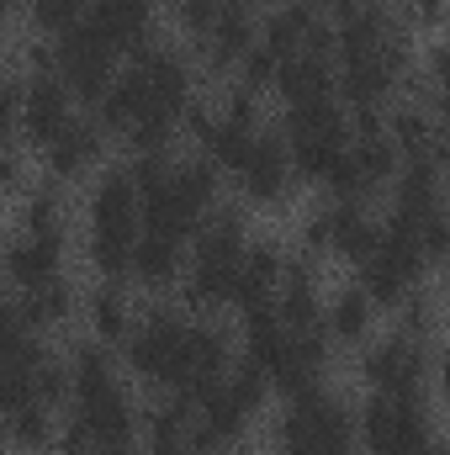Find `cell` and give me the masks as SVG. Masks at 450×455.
Returning <instances> with one entry per match:
<instances>
[{
  "mask_svg": "<svg viewBox=\"0 0 450 455\" xmlns=\"http://www.w3.org/2000/svg\"><path fill=\"white\" fill-rule=\"evenodd\" d=\"M270 455H360L355 403L339 387H324L302 403H281L270 424Z\"/></svg>",
  "mask_w": 450,
  "mask_h": 455,
  "instance_id": "obj_1",
  "label": "cell"
},
{
  "mask_svg": "<svg viewBox=\"0 0 450 455\" xmlns=\"http://www.w3.org/2000/svg\"><path fill=\"white\" fill-rule=\"evenodd\" d=\"M355 429H360V455H435V445L446 440L424 397L366 392L355 403Z\"/></svg>",
  "mask_w": 450,
  "mask_h": 455,
  "instance_id": "obj_2",
  "label": "cell"
},
{
  "mask_svg": "<svg viewBox=\"0 0 450 455\" xmlns=\"http://www.w3.org/2000/svg\"><path fill=\"white\" fill-rule=\"evenodd\" d=\"M53 64H59V80L69 85V96L80 101V112H96V107L107 101L112 80L122 75L127 53L85 16V21H75L64 37H53Z\"/></svg>",
  "mask_w": 450,
  "mask_h": 455,
  "instance_id": "obj_3",
  "label": "cell"
},
{
  "mask_svg": "<svg viewBox=\"0 0 450 455\" xmlns=\"http://www.w3.org/2000/svg\"><path fill=\"white\" fill-rule=\"evenodd\" d=\"M435 349L440 344L408 339L392 329L355 355V381L360 392H376V397H424L435 387Z\"/></svg>",
  "mask_w": 450,
  "mask_h": 455,
  "instance_id": "obj_4",
  "label": "cell"
},
{
  "mask_svg": "<svg viewBox=\"0 0 450 455\" xmlns=\"http://www.w3.org/2000/svg\"><path fill=\"white\" fill-rule=\"evenodd\" d=\"M297 191H302V175H297L292 143H286V132L270 122V127L254 138L244 170L233 175V196H238L244 207H254V212H276V207H286Z\"/></svg>",
  "mask_w": 450,
  "mask_h": 455,
  "instance_id": "obj_5",
  "label": "cell"
},
{
  "mask_svg": "<svg viewBox=\"0 0 450 455\" xmlns=\"http://www.w3.org/2000/svg\"><path fill=\"white\" fill-rule=\"evenodd\" d=\"M143 233V191L127 170V159H112L85 186V238H122L138 243Z\"/></svg>",
  "mask_w": 450,
  "mask_h": 455,
  "instance_id": "obj_6",
  "label": "cell"
},
{
  "mask_svg": "<svg viewBox=\"0 0 450 455\" xmlns=\"http://www.w3.org/2000/svg\"><path fill=\"white\" fill-rule=\"evenodd\" d=\"M112 143L117 138L96 122V112H80L43 154H37V170H43L48 180H59V186H91V180L112 164V159H107Z\"/></svg>",
  "mask_w": 450,
  "mask_h": 455,
  "instance_id": "obj_7",
  "label": "cell"
},
{
  "mask_svg": "<svg viewBox=\"0 0 450 455\" xmlns=\"http://www.w3.org/2000/svg\"><path fill=\"white\" fill-rule=\"evenodd\" d=\"M334 360H339V349H334V339H329L324 329L292 334L286 349H281V360L270 365V387H276V397H281V403H302V397L334 387Z\"/></svg>",
  "mask_w": 450,
  "mask_h": 455,
  "instance_id": "obj_8",
  "label": "cell"
},
{
  "mask_svg": "<svg viewBox=\"0 0 450 455\" xmlns=\"http://www.w3.org/2000/svg\"><path fill=\"white\" fill-rule=\"evenodd\" d=\"M75 116H80V101L69 96V85L59 75H27V101H21L16 127L5 132V143H21V148L43 154Z\"/></svg>",
  "mask_w": 450,
  "mask_h": 455,
  "instance_id": "obj_9",
  "label": "cell"
},
{
  "mask_svg": "<svg viewBox=\"0 0 450 455\" xmlns=\"http://www.w3.org/2000/svg\"><path fill=\"white\" fill-rule=\"evenodd\" d=\"M5 313H11L16 323H27L32 334L53 339V334H64V329H75V323L85 318V291H80L69 275H53L48 286H32V291H11Z\"/></svg>",
  "mask_w": 450,
  "mask_h": 455,
  "instance_id": "obj_10",
  "label": "cell"
},
{
  "mask_svg": "<svg viewBox=\"0 0 450 455\" xmlns=\"http://www.w3.org/2000/svg\"><path fill=\"white\" fill-rule=\"evenodd\" d=\"M80 323H85L91 339L122 349V344L138 334V323H143V297L127 281H91L85 286V318Z\"/></svg>",
  "mask_w": 450,
  "mask_h": 455,
  "instance_id": "obj_11",
  "label": "cell"
},
{
  "mask_svg": "<svg viewBox=\"0 0 450 455\" xmlns=\"http://www.w3.org/2000/svg\"><path fill=\"white\" fill-rule=\"evenodd\" d=\"M69 233H21L5 243V286L11 291H32L48 286L53 275H69Z\"/></svg>",
  "mask_w": 450,
  "mask_h": 455,
  "instance_id": "obj_12",
  "label": "cell"
},
{
  "mask_svg": "<svg viewBox=\"0 0 450 455\" xmlns=\"http://www.w3.org/2000/svg\"><path fill=\"white\" fill-rule=\"evenodd\" d=\"M91 21L133 59L165 37V0H91Z\"/></svg>",
  "mask_w": 450,
  "mask_h": 455,
  "instance_id": "obj_13",
  "label": "cell"
},
{
  "mask_svg": "<svg viewBox=\"0 0 450 455\" xmlns=\"http://www.w3.org/2000/svg\"><path fill=\"white\" fill-rule=\"evenodd\" d=\"M382 249V218L371 202H329V265H344L350 275Z\"/></svg>",
  "mask_w": 450,
  "mask_h": 455,
  "instance_id": "obj_14",
  "label": "cell"
},
{
  "mask_svg": "<svg viewBox=\"0 0 450 455\" xmlns=\"http://www.w3.org/2000/svg\"><path fill=\"white\" fill-rule=\"evenodd\" d=\"M186 270H191V243L159 238V233L138 238V249H133V291L138 297H175Z\"/></svg>",
  "mask_w": 450,
  "mask_h": 455,
  "instance_id": "obj_15",
  "label": "cell"
},
{
  "mask_svg": "<svg viewBox=\"0 0 450 455\" xmlns=\"http://www.w3.org/2000/svg\"><path fill=\"white\" fill-rule=\"evenodd\" d=\"M376 323H382V307L366 297L360 281H344L329 286V307H324V334L334 339L339 355H360L366 344L376 339Z\"/></svg>",
  "mask_w": 450,
  "mask_h": 455,
  "instance_id": "obj_16",
  "label": "cell"
},
{
  "mask_svg": "<svg viewBox=\"0 0 450 455\" xmlns=\"http://www.w3.org/2000/svg\"><path fill=\"white\" fill-rule=\"evenodd\" d=\"M276 101H281V112L339 101V59H324V53H297V59H286L281 75H276Z\"/></svg>",
  "mask_w": 450,
  "mask_h": 455,
  "instance_id": "obj_17",
  "label": "cell"
},
{
  "mask_svg": "<svg viewBox=\"0 0 450 455\" xmlns=\"http://www.w3.org/2000/svg\"><path fill=\"white\" fill-rule=\"evenodd\" d=\"M286 259H292V243H276V238L254 233V243H249V254H244V270H238L233 313L276 302V291H281V281H286Z\"/></svg>",
  "mask_w": 450,
  "mask_h": 455,
  "instance_id": "obj_18",
  "label": "cell"
},
{
  "mask_svg": "<svg viewBox=\"0 0 450 455\" xmlns=\"http://www.w3.org/2000/svg\"><path fill=\"white\" fill-rule=\"evenodd\" d=\"M387 138L398 143L403 159H435L446 148L440 122H435V101H398L387 112Z\"/></svg>",
  "mask_w": 450,
  "mask_h": 455,
  "instance_id": "obj_19",
  "label": "cell"
},
{
  "mask_svg": "<svg viewBox=\"0 0 450 455\" xmlns=\"http://www.w3.org/2000/svg\"><path fill=\"white\" fill-rule=\"evenodd\" d=\"M64 435V413H53L48 403H21L5 413V440L16 455H59Z\"/></svg>",
  "mask_w": 450,
  "mask_h": 455,
  "instance_id": "obj_20",
  "label": "cell"
},
{
  "mask_svg": "<svg viewBox=\"0 0 450 455\" xmlns=\"http://www.w3.org/2000/svg\"><path fill=\"white\" fill-rule=\"evenodd\" d=\"M16 228L21 233H69V186H59L37 170V186L16 202Z\"/></svg>",
  "mask_w": 450,
  "mask_h": 455,
  "instance_id": "obj_21",
  "label": "cell"
},
{
  "mask_svg": "<svg viewBox=\"0 0 450 455\" xmlns=\"http://www.w3.org/2000/svg\"><path fill=\"white\" fill-rule=\"evenodd\" d=\"M265 132V127H260ZM254 127H238V122H228V116H213V127L191 143V154H202V159H213L218 170H223L228 180L244 170V159H249V148H254V138H260Z\"/></svg>",
  "mask_w": 450,
  "mask_h": 455,
  "instance_id": "obj_22",
  "label": "cell"
},
{
  "mask_svg": "<svg viewBox=\"0 0 450 455\" xmlns=\"http://www.w3.org/2000/svg\"><path fill=\"white\" fill-rule=\"evenodd\" d=\"M446 302H450V291H435V286L424 281L419 291H408V297H403V307L392 313V329H398V334H408V339L440 344V329H446Z\"/></svg>",
  "mask_w": 450,
  "mask_h": 455,
  "instance_id": "obj_23",
  "label": "cell"
},
{
  "mask_svg": "<svg viewBox=\"0 0 450 455\" xmlns=\"http://www.w3.org/2000/svg\"><path fill=\"white\" fill-rule=\"evenodd\" d=\"M21 16H27V32H32V37H48V43H53V37H64L75 21L91 16V0H32Z\"/></svg>",
  "mask_w": 450,
  "mask_h": 455,
  "instance_id": "obj_24",
  "label": "cell"
},
{
  "mask_svg": "<svg viewBox=\"0 0 450 455\" xmlns=\"http://www.w3.org/2000/svg\"><path fill=\"white\" fill-rule=\"evenodd\" d=\"M398 16L408 32H440V27H450V0H403Z\"/></svg>",
  "mask_w": 450,
  "mask_h": 455,
  "instance_id": "obj_25",
  "label": "cell"
},
{
  "mask_svg": "<svg viewBox=\"0 0 450 455\" xmlns=\"http://www.w3.org/2000/svg\"><path fill=\"white\" fill-rule=\"evenodd\" d=\"M424 75H430L435 96H450V37H440V43L424 53Z\"/></svg>",
  "mask_w": 450,
  "mask_h": 455,
  "instance_id": "obj_26",
  "label": "cell"
},
{
  "mask_svg": "<svg viewBox=\"0 0 450 455\" xmlns=\"http://www.w3.org/2000/svg\"><path fill=\"white\" fill-rule=\"evenodd\" d=\"M435 397L450 408V339L435 349Z\"/></svg>",
  "mask_w": 450,
  "mask_h": 455,
  "instance_id": "obj_27",
  "label": "cell"
},
{
  "mask_svg": "<svg viewBox=\"0 0 450 455\" xmlns=\"http://www.w3.org/2000/svg\"><path fill=\"white\" fill-rule=\"evenodd\" d=\"M435 122H440V138L450 143V96H435Z\"/></svg>",
  "mask_w": 450,
  "mask_h": 455,
  "instance_id": "obj_28",
  "label": "cell"
},
{
  "mask_svg": "<svg viewBox=\"0 0 450 455\" xmlns=\"http://www.w3.org/2000/svg\"><path fill=\"white\" fill-rule=\"evenodd\" d=\"M228 455H265V451H254V445L244 440V445H233V451H228Z\"/></svg>",
  "mask_w": 450,
  "mask_h": 455,
  "instance_id": "obj_29",
  "label": "cell"
},
{
  "mask_svg": "<svg viewBox=\"0 0 450 455\" xmlns=\"http://www.w3.org/2000/svg\"><path fill=\"white\" fill-rule=\"evenodd\" d=\"M27 5H32V0H11V11H16V16H21V11H27Z\"/></svg>",
  "mask_w": 450,
  "mask_h": 455,
  "instance_id": "obj_30",
  "label": "cell"
},
{
  "mask_svg": "<svg viewBox=\"0 0 450 455\" xmlns=\"http://www.w3.org/2000/svg\"><path fill=\"white\" fill-rule=\"evenodd\" d=\"M376 5H387V11H398V5H403V0H376Z\"/></svg>",
  "mask_w": 450,
  "mask_h": 455,
  "instance_id": "obj_31",
  "label": "cell"
},
{
  "mask_svg": "<svg viewBox=\"0 0 450 455\" xmlns=\"http://www.w3.org/2000/svg\"><path fill=\"white\" fill-rule=\"evenodd\" d=\"M440 270H446V291H450V259H446V265H440Z\"/></svg>",
  "mask_w": 450,
  "mask_h": 455,
  "instance_id": "obj_32",
  "label": "cell"
},
{
  "mask_svg": "<svg viewBox=\"0 0 450 455\" xmlns=\"http://www.w3.org/2000/svg\"><path fill=\"white\" fill-rule=\"evenodd\" d=\"M191 455H213V451H191Z\"/></svg>",
  "mask_w": 450,
  "mask_h": 455,
  "instance_id": "obj_33",
  "label": "cell"
},
{
  "mask_svg": "<svg viewBox=\"0 0 450 455\" xmlns=\"http://www.w3.org/2000/svg\"><path fill=\"white\" fill-rule=\"evenodd\" d=\"M265 5H276V0H265Z\"/></svg>",
  "mask_w": 450,
  "mask_h": 455,
  "instance_id": "obj_34",
  "label": "cell"
}]
</instances>
